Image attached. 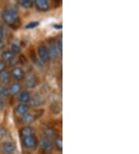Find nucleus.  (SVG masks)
I'll list each match as a JSON object with an SVG mask.
<instances>
[{
    "label": "nucleus",
    "instance_id": "1",
    "mask_svg": "<svg viewBox=\"0 0 139 154\" xmlns=\"http://www.w3.org/2000/svg\"><path fill=\"white\" fill-rule=\"evenodd\" d=\"M2 18L4 23L9 26H18L19 24V17L16 11L13 10H5L2 13Z\"/></svg>",
    "mask_w": 139,
    "mask_h": 154
},
{
    "label": "nucleus",
    "instance_id": "2",
    "mask_svg": "<svg viewBox=\"0 0 139 154\" xmlns=\"http://www.w3.org/2000/svg\"><path fill=\"white\" fill-rule=\"evenodd\" d=\"M38 54H39V58L43 62H48L50 59L48 49H47V48L45 45H39V48H38Z\"/></svg>",
    "mask_w": 139,
    "mask_h": 154
},
{
    "label": "nucleus",
    "instance_id": "3",
    "mask_svg": "<svg viewBox=\"0 0 139 154\" xmlns=\"http://www.w3.org/2000/svg\"><path fill=\"white\" fill-rule=\"evenodd\" d=\"M22 142H23V144H24L25 146L29 149L35 148L37 146L36 139L33 135L27 136V137L22 138Z\"/></svg>",
    "mask_w": 139,
    "mask_h": 154
},
{
    "label": "nucleus",
    "instance_id": "4",
    "mask_svg": "<svg viewBox=\"0 0 139 154\" xmlns=\"http://www.w3.org/2000/svg\"><path fill=\"white\" fill-rule=\"evenodd\" d=\"M39 146L45 152H50L53 150V144L49 139L43 138L39 142Z\"/></svg>",
    "mask_w": 139,
    "mask_h": 154
},
{
    "label": "nucleus",
    "instance_id": "5",
    "mask_svg": "<svg viewBox=\"0 0 139 154\" xmlns=\"http://www.w3.org/2000/svg\"><path fill=\"white\" fill-rule=\"evenodd\" d=\"M37 84V78L35 75L30 74L25 78V85L29 89L35 88Z\"/></svg>",
    "mask_w": 139,
    "mask_h": 154
},
{
    "label": "nucleus",
    "instance_id": "6",
    "mask_svg": "<svg viewBox=\"0 0 139 154\" xmlns=\"http://www.w3.org/2000/svg\"><path fill=\"white\" fill-rule=\"evenodd\" d=\"M11 75H13V77L16 80L20 81L22 79H23V78H24V72L22 71L21 68L16 67L12 71Z\"/></svg>",
    "mask_w": 139,
    "mask_h": 154
},
{
    "label": "nucleus",
    "instance_id": "7",
    "mask_svg": "<svg viewBox=\"0 0 139 154\" xmlns=\"http://www.w3.org/2000/svg\"><path fill=\"white\" fill-rule=\"evenodd\" d=\"M48 51L50 54V57L52 58H56L59 56V51L57 48V45L54 43H50V46H49Z\"/></svg>",
    "mask_w": 139,
    "mask_h": 154
},
{
    "label": "nucleus",
    "instance_id": "8",
    "mask_svg": "<svg viewBox=\"0 0 139 154\" xmlns=\"http://www.w3.org/2000/svg\"><path fill=\"white\" fill-rule=\"evenodd\" d=\"M30 110V107L29 106L26 104V103H20L19 104H18L16 108V111L18 115H24L26 114H27L28 111Z\"/></svg>",
    "mask_w": 139,
    "mask_h": 154
},
{
    "label": "nucleus",
    "instance_id": "9",
    "mask_svg": "<svg viewBox=\"0 0 139 154\" xmlns=\"http://www.w3.org/2000/svg\"><path fill=\"white\" fill-rule=\"evenodd\" d=\"M2 149H3L5 154H13L15 152V146L10 142H6V143H3Z\"/></svg>",
    "mask_w": 139,
    "mask_h": 154
},
{
    "label": "nucleus",
    "instance_id": "10",
    "mask_svg": "<svg viewBox=\"0 0 139 154\" xmlns=\"http://www.w3.org/2000/svg\"><path fill=\"white\" fill-rule=\"evenodd\" d=\"M34 3L37 9L41 11H46L49 9V3L46 0H36Z\"/></svg>",
    "mask_w": 139,
    "mask_h": 154
},
{
    "label": "nucleus",
    "instance_id": "11",
    "mask_svg": "<svg viewBox=\"0 0 139 154\" xmlns=\"http://www.w3.org/2000/svg\"><path fill=\"white\" fill-rule=\"evenodd\" d=\"M30 100H31V97H30V93L26 90L21 92L19 95V100L22 103H28L29 101H30Z\"/></svg>",
    "mask_w": 139,
    "mask_h": 154
},
{
    "label": "nucleus",
    "instance_id": "12",
    "mask_svg": "<svg viewBox=\"0 0 139 154\" xmlns=\"http://www.w3.org/2000/svg\"><path fill=\"white\" fill-rule=\"evenodd\" d=\"M21 89H22V87L19 83H13L9 86L8 90H9V94H12V95H17L20 93Z\"/></svg>",
    "mask_w": 139,
    "mask_h": 154
},
{
    "label": "nucleus",
    "instance_id": "13",
    "mask_svg": "<svg viewBox=\"0 0 139 154\" xmlns=\"http://www.w3.org/2000/svg\"><path fill=\"white\" fill-rule=\"evenodd\" d=\"M11 79V74L7 71H3L0 73V82L2 84H7L10 82Z\"/></svg>",
    "mask_w": 139,
    "mask_h": 154
},
{
    "label": "nucleus",
    "instance_id": "14",
    "mask_svg": "<svg viewBox=\"0 0 139 154\" xmlns=\"http://www.w3.org/2000/svg\"><path fill=\"white\" fill-rule=\"evenodd\" d=\"M35 120V118L33 115L30 114V113H27L26 115H22V122L24 123V124H31L33 122H34Z\"/></svg>",
    "mask_w": 139,
    "mask_h": 154
},
{
    "label": "nucleus",
    "instance_id": "15",
    "mask_svg": "<svg viewBox=\"0 0 139 154\" xmlns=\"http://www.w3.org/2000/svg\"><path fill=\"white\" fill-rule=\"evenodd\" d=\"M20 134L22 138L27 137V136L32 135V134H33V129L30 127H29V126H26V127L22 128L20 130Z\"/></svg>",
    "mask_w": 139,
    "mask_h": 154
},
{
    "label": "nucleus",
    "instance_id": "16",
    "mask_svg": "<svg viewBox=\"0 0 139 154\" xmlns=\"http://www.w3.org/2000/svg\"><path fill=\"white\" fill-rule=\"evenodd\" d=\"M19 5L25 9H30L33 6V2L31 0H20L19 2Z\"/></svg>",
    "mask_w": 139,
    "mask_h": 154
},
{
    "label": "nucleus",
    "instance_id": "17",
    "mask_svg": "<svg viewBox=\"0 0 139 154\" xmlns=\"http://www.w3.org/2000/svg\"><path fill=\"white\" fill-rule=\"evenodd\" d=\"M43 133L45 135V138L50 139V138H54L55 135L54 130L51 128H46L43 130Z\"/></svg>",
    "mask_w": 139,
    "mask_h": 154
},
{
    "label": "nucleus",
    "instance_id": "18",
    "mask_svg": "<svg viewBox=\"0 0 139 154\" xmlns=\"http://www.w3.org/2000/svg\"><path fill=\"white\" fill-rule=\"evenodd\" d=\"M2 58L6 61H11L14 58V54L11 51H6L2 53Z\"/></svg>",
    "mask_w": 139,
    "mask_h": 154
},
{
    "label": "nucleus",
    "instance_id": "19",
    "mask_svg": "<svg viewBox=\"0 0 139 154\" xmlns=\"http://www.w3.org/2000/svg\"><path fill=\"white\" fill-rule=\"evenodd\" d=\"M9 90L6 87H0V98L3 99V98H6L9 96Z\"/></svg>",
    "mask_w": 139,
    "mask_h": 154
},
{
    "label": "nucleus",
    "instance_id": "20",
    "mask_svg": "<svg viewBox=\"0 0 139 154\" xmlns=\"http://www.w3.org/2000/svg\"><path fill=\"white\" fill-rule=\"evenodd\" d=\"M55 146L58 150L62 151V149H63V141H62L61 138L59 137L57 138V139H56Z\"/></svg>",
    "mask_w": 139,
    "mask_h": 154
},
{
    "label": "nucleus",
    "instance_id": "21",
    "mask_svg": "<svg viewBox=\"0 0 139 154\" xmlns=\"http://www.w3.org/2000/svg\"><path fill=\"white\" fill-rule=\"evenodd\" d=\"M11 49H12V52L13 54H17L20 51V47H19V45L18 44L13 43L11 46Z\"/></svg>",
    "mask_w": 139,
    "mask_h": 154
},
{
    "label": "nucleus",
    "instance_id": "22",
    "mask_svg": "<svg viewBox=\"0 0 139 154\" xmlns=\"http://www.w3.org/2000/svg\"><path fill=\"white\" fill-rule=\"evenodd\" d=\"M39 24V22H37V21H35V22L30 23L29 24L26 25V29L35 28L36 26H37Z\"/></svg>",
    "mask_w": 139,
    "mask_h": 154
},
{
    "label": "nucleus",
    "instance_id": "23",
    "mask_svg": "<svg viewBox=\"0 0 139 154\" xmlns=\"http://www.w3.org/2000/svg\"><path fill=\"white\" fill-rule=\"evenodd\" d=\"M31 103L34 106H38L41 104V100L39 97H35L33 99H32Z\"/></svg>",
    "mask_w": 139,
    "mask_h": 154
},
{
    "label": "nucleus",
    "instance_id": "24",
    "mask_svg": "<svg viewBox=\"0 0 139 154\" xmlns=\"http://www.w3.org/2000/svg\"><path fill=\"white\" fill-rule=\"evenodd\" d=\"M56 45H57V48L58 49H59V51L61 52L62 50H63V41H62L61 38H59V39L57 41V44H56Z\"/></svg>",
    "mask_w": 139,
    "mask_h": 154
},
{
    "label": "nucleus",
    "instance_id": "25",
    "mask_svg": "<svg viewBox=\"0 0 139 154\" xmlns=\"http://www.w3.org/2000/svg\"><path fill=\"white\" fill-rule=\"evenodd\" d=\"M6 62H4V61L0 60V73L2 72L3 71H5V69H6Z\"/></svg>",
    "mask_w": 139,
    "mask_h": 154
},
{
    "label": "nucleus",
    "instance_id": "26",
    "mask_svg": "<svg viewBox=\"0 0 139 154\" xmlns=\"http://www.w3.org/2000/svg\"><path fill=\"white\" fill-rule=\"evenodd\" d=\"M4 37V29L2 25H0V41H2Z\"/></svg>",
    "mask_w": 139,
    "mask_h": 154
},
{
    "label": "nucleus",
    "instance_id": "27",
    "mask_svg": "<svg viewBox=\"0 0 139 154\" xmlns=\"http://www.w3.org/2000/svg\"><path fill=\"white\" fill-rule=\"evenodd\" d=\"M4 107V102L3 100L0 98V110H2Z\"/></svg>",
    "mask_w": 139,
    "mask_h": 154
},
{
    "label": "nucleus",
    "instance_id": "28",
    "mask_svg": "<svg viewBox=\"0 0 139 154\" xmlns=\"http://www.w3.org/2000/svg\"><path fill=\"white\" fill-rule=\"evenodd\" d=\"M4 43L2 42V41H0V49H2L4 48Z\"/></svg>",
    "mask_w": 139,
    "mask_h": 154
}]
</instances>
